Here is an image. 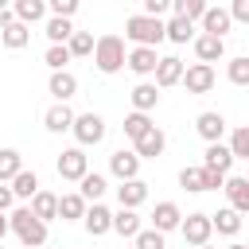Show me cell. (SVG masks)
Here are the masks:
<instances>
[{
  "mask_svg": "<svg viewBox=\"0 0 249 249\" xmlns=\"http://www.w3.org/2000/svg\"><path fill=\"white\" fill-rule=\"evenodd\" d=\"M31 214H35L39 222H51V218H58V195H51V191H39V195L31 198Z\"/></svg>",
  "mask_w": 249,
  "mask_h": 249,
  "instance_id": "4316f807",
  "label": "cell"
},
{
  "mask_svg": "<svg viewBox=\"0 0 249 249\" xmlns=\"http://www.w3.org/2000/svg\"><path fill=\"white\" fill-rule=\"evenodd\" d=\"M74 121H78V113H74L70 105H62V101H54V105L43 113L47 132H70V128H74Z\"/></svg>",
  "mask_w": 249,
  "mask_h": 249,
  "instance_id": "7c38bea8",
  "label": "cell"
},
{
  "mask_svg": "<svg viewBox=\"0 0 249 249\" xmlns=\"http://www.w3.org/2000/svg\"><path fill=\"white\" fill-rule=\"evenodd\" d=\"M179 187L183 191H202V163L198 167H183L179 171Z\"/></svg>",
  "mask_w": 249,
  "mask_h": 249,
  "instance_id": "ab89813d",
  "label": "cell"
},
{
  "mask_svg": "<svg viewBox=\"0 0 249 249\" xmlns=\"http://www.w3.org/2000/svg\"><path fill=\"white\" fill-rule=\"evenodd\" d=\"M202 167H210V171H218V175H230V167H233V152H230V144H206V152H202Z\"/></svg>",
  "mask_w": 249,
  "mask_h": 249,
  "instance_id": "2e32d148",
  "label": "cell"
},
{
  "mask_svg": "<svg viewBox=\"0 0 249 249\" xmlns=\"http://www.w3.org/2000/svg\"><path fill=\"white\" fill-rule=\"evenodd\" d=\"M70 132H74L78 148H93V144H101V140H105V132H109V128H105V117L89 109V113H78V121H74V128H70Z\"/></svg>",
  "mask_w": 249,
  "mask_h": 249,
  "instance_id": "277c9868",
  "label": "cell"
},
{
  "mask_svg": "<svg viewBox=\"0 0 249 249\" xmlns=\"http://www.w3.org/2000/svg\"><path fill=\"white\" fill-rule=\"evenodd\" d=\"M226 198H230V206L237 210V214H249V183H245V175H226Z\"/></svg>",
  "mask_w": 249,
  "mask_h": 249,
  "instance_id": "e0dca14e",
  "label": "cell"
},
{
  "mask_svg": "<svg viewBox=\"0 0 249 249\" xmlns=\"http://www.w3.org/2000/svg\"><path fill=\"white\" fill-rule=\"evenodd\" d=\"M230 152H233V160L249 163V124H241V128L230 132Z\"/></svg>",
  "mask_w": 249,
  "mask_h": 249,
  "instance_id": "74e56055",
  "label": "cell"
},
{
  "mask_svg": "<svg viewBox=\"0 0 249 249\" xmlns=\"http://www.w3.org/2000/svg\"><path fill=\"white\" fill-rule=\"evenodd\" d=\"M93 62H97L101 74H117V70H124V62H128L124 39H121V35H101L97 47H93Z\"/></svg>",
  "mask_w": 249,
  "mask_h": 249,
  "instance_id": "3957f363",
  "label": "cell"
},
{
  "mask_svg": "<svg viewBox=\"0 0 249 249\" xmlns=\"http://www.w3.org/2000/svg\"><path fill=\"white\" fill-rule=\"evenodd\" d=\"M12 23H16V12H12V8H0V35H4Z\"/></svg>",
  "mask_w": 249,
  "mask_h": 249,
  "instance_id": "7dc6e473",
  "label": "cell"
},
{
  "mask_svg": "<svg viewBox=\"0 0 249 249\" xmlns=\"http://www.w3.org/2000/svg\"><path fill=\"white\" fill-rule=\"evenodd\" d=\"M167 12H171V4H167V0H144V16L160 19V16H167Z\"/></svg>",
  "mask_w": 249,
  "mask_h": 249,
  "instance_id": "ee69618b",
  "label": "cell"
},
{
  "mask_svg": "<svg viewBox=\"0 0 249 249\" xmlns=\"http://www.w3.org/2000/svg\"><path fill=\"white\" fill-rule=\"evenodd\" d=\"M132 245H136V249H167V241H163L160 230H140V237H136Z\"/></svg>",
  "mask_w": 249,
  "mask_h": 249,
  "instance_id": "60d3db41",
  "label": "cell"
},
{
  "mask_svg": "<svg viewBox=\"0 0 249 249\" xmlns=\"http://www.w3.org/2000/svg\"><path fill=\"white\" fill-rule=\"evenodd\" d=\"M128 101H132V113H152L160 105V86L156 82H140V86H132Z\"/></svg>",
  "mask_w": 249,
  "mask_h": 249,
  "instance_id": "9a60e30c",
  "label": "cell"
},
{
  "mask_svg": "<svg viewBox=\"0 0 249 249\" xmlns=\"http://www.w3.org/2000/svg\"><path fill=\"white\" fill-rule=\"evenodd\" d=\"M86 210H89V202H86L78 191L58 195V218H62V222H82V218H86Z\"/></svg>",
  "mask_w": 249,
  "mask_h": 249,
  "instance_id": "44dd1931",
  "label": "cell"
},
{
  "mask_svg": "<svg viewBox=\"0 0 249 249\" xmlns=\"http://www.w3.org/2000/svg\"><path fill=\"white\" fill-rule=\"evenodd\" d=\"M109 171H113L121 183H128V179H140V156H136L132 148H117V152L109 156Z\"/></svg>",
  "mask_w": 249,
  "mask_h": 249,
  "instance_id": "ba28073f",
  "label": "cell"
},
{
  "mask_svg": "<svg viewBox=\"0 0 249 249\" xmlns=\"http://www.w3.org/2000/svg\"><path fill=\"white\" fill-rule=\"evenodd\" d=\"M39 191H43V187H39V175H35V171H27V167L12 179V195H16V198H27V202H31Z\"/></svg>",
  "mask_w": 249,
  "mask_h": 249,
  "instance_id": "d4e9b609",
  "label": "cell"
},
{
  "mask_svg": "<svg viewBox=\"0 0 249 249\" xmlns=\"http://www.w3.org/2000/svg\"><path fill=\"white\" fill-rule=\"evenodd\" d=\"M210 222H214V230H218L222 237H237V230H241V214H237L233 206H226V210L210 214Z\"/></svg>",
  "mask_w": 249,
  "mask_h": 249,
  "instance_id": "83f0119b",
  "label": "cell"
},
{
  "mask_svg": "<svg viewBox=\"0 0 249 249\" xmlns=\"http://www.w3.org/2000/svg\"><path fill=\"white\" fill-rule=\"evenodd\" d=\"M226 78H230L233 86H249V54L230 58V62H226Z\"/></svg>",
  "mask_w": 249,
  "mask_h": 249,
  "instance_id": "d590c367",
  "label": "cell"
},
{
  "mask_svg": "<svg viewBox=\"0 0 249 249\" xmlns=\"http://www.w3.org/2000/svg\"><path fill=\"white\" fill-rule=\"evenodd\" d=\"M160 58H163V54H156V47H132L124 66H128L132 74H140V78H148V74L156 78V66H160Z\"/></svg>",
  "mask_w": 249,
  "mask_h": 249,
  "instance_id": "30bf717a",
  "label": "cell"
},
{
  "mask_svg": "<svg viewBox=\"0 0 249 249\" xmlns=\"http://www.w3.org/2000/svg\"><path fill=\"white\" fill-rule=\"evenodd\" d=\"M0 47H4V39H0Z\"/></svg>",
  "mask_w": 249,
  "mask_h": 249,
  "instance_id": "f5cc1de1",
  "label": "cell"
},
{
  "mask_svg": "<svg viewBox=\"0 0 249 249\" xmlns=\"http://www.w3.org/2000/svg\"><path fill=\"white\" fill-rule=\"evenodd\" d=\"M195 132H198L206 144H222V136H226V117L214 113V109H206V113L195 117Z\"/></svg>",
  "mask_w": 249,
  "mask_h": 249,
  "instance_id": "9c48e42d",
  "label": "cell"
},
{
  "mask_svg": "<svg viewBox=\"0 0 249 249\" xmlns=\"http://www.w3.org/2000/svg\"><path fill=\"white\" fill-rule=\"evenodd\" d=\"M12 202H16V195H12V183H0V214H4Z\"/></svg>",
  "mask_w": 249,
  "mask_h": 249,
  "instance_id": "bcb514c9",
  "label": "cell"
},
{
  "mask_svg": "<svg viewBox=\"0 0 249 249\" xmlns=\"http://www.w3.org/2000/svg\"><path fill=\"white\" fill-rule=\"evenodd\" d=\"M222 187H226V175H218V171L202 167V191H222Z\"/></svg>",
  "mask_w": 249,
  "mask_h": 249,
  "instance_id": "7bdbcfd3",
  "label": "cell"
},
{
  "mask_svg": "<svg viewBox=\"0 0 249 249\" xmlns=\"http://www.w3.org/2000/svg\"><path fill=\"white\" fill-rule=\"evenodd\" d=\"M47 89L54 93V101H62V105H66V101H70V97L78 93V78H74L70 70H58V74H51Z\"/></svg>",
  "mask_w": 249,
  "mask_h": 249,
  "instance_id": "7402d4cb",
  "label": "cell"
},
{
  "mask_svg": "<svg viewBox=\"0 0 249 249\" xmlns=\"http://www.w3.org/2000/svg\"><path fill=\"white\" fill-rule=\"evenodd\" d=\"M206 8H210L206 0H171V12H175V16H183V19H191V23H195V19L202 23Z\"/></svg>",
  "mask_w": 249,
  "mask_h": 249,
  "instance_id": "d6a6232c",
  "label": "cell"
},
{
  "mask_svg": "<svg viewBox=\"0 0 249 249\" xmlns=\"http://www.w3.org/2000/svg\"><path fill=\"white\" fill-rule=\"evenodd\" d=\"M23 171V156L16 148H0V183H12Z\"/></svg>",
  "mask_w": 249,
  "mask_h": 249,
  "instance_id": "4dcf8cb0",
  "label": "cell"
},
{
  "mask_svg": "<svg viewBox=\"0 0 249 249\" xmlns=\"http://www.w3.org/2000/svg\"><path fill=\"white\" fill-rule=\"evenodd\" d=\"M54 171H58V179H66V183H82V179L89 175V156H86V148H66V152L58 156Z\"/></svg>",
  "mask_w": 249,
  "mask_h": 249,
  "instance_id": "5b68a950",
  "label": "cell"
},
{
  "mask_svg": "<svg viewBox=\"0 0 249 249\" xmlns=\"http://www.w3.org/2000/svg\"><path fill=\"white\" fill-rule=\"evenodd\" d=\"M66 47H70V54H74V58H86V54H93V47H97V39H93L89 31H74Z\"/></svg>",
  "mask_w": 249,
  "mask_h": 249,
  "instance_id": "8d00e7d4",
  "label": "cell"
},
{
  "mask_svg": "<svg viewBox=\"0 0 249 249\" xmlns=\"http://www.w3.org/2000/svg\"><path fill=\"white\" fill-rule=\"evenodd\" d=\"M183 74H187V62H183V58H175V54H163V58H160V66H156V86H160V89L179 86V82H183Z\"/></svg>",
  "mask_w": 249,
  "mask_h": 249,
  "instance_id": "8fae6325",
  "label": "cell"
},
{
  "mask_svg": "<svg viewBox=\"0 0 249 249\" xmlns=\"http://www.w3.org/2000/svg\"><path fill=\"white\" fill-rule=\"evenodd\" d=\"M230 16H233V23H249V0H233Z\"/></svg>",
  "mask_w": 249,
  "mask_h": 249,
  "instance_id": "f6af8a7d",
  "label": "cell"
},
{
  "mask_svg": "<svg viewBox=\"0 0 249 249\" xmlns=\"http://www.w3.org/2000/svg\"><path fill=\"white\" fill-rule=\"evenodd\" d=\"M202 249H210V245H202Z\"/></svg>",
  "mask_w": 249,
  "mask_h": 249,
  "instance_id": "816d5d0a",
  "label": "cell"
},
{
  "mask_svg": "<svg viewBox=\"0 0 249 249\" xmlns=\"http://www.w3.org/2000/svg\"><path fill=\"white\" fill-rule=\"evenodd\" d=\"M144 198H148V183H144V179H128V183L117 187V202H121L124 210H136Z\"/></svg>",
  "mask_w": 249,
  "mask_h": 249,
  "instance_id": "ffe728a7",
  "label": "cell"
},
{
  "mask_svg": "<svg viewBox=\"0 0 249 249\" xmlns=\"http://www.w3.org/2000/svg\"><path fill=\"white\" fill-rule=\"evenodd\" d=\"M105 191H109V183H105V175H97V171H89V175L78 183V195H82L89 206H93V202H101V195H105Z\"/></svg>",
  "mask_w": 249,
  "mask_h": 249,
  "instance_id": "484cf974",
  "label": "cell"
},
{
  "mask_svg": "<svg viewBox=\"0 0 249 249\" xmlns=\"http://www.w3.org/2000/svg\"><path fill=\"white\" fill-rule=\"evenodd\" d=\"M74 54H70V47H47V54H43V62L51 66V74H58V70H66V62H70Z\"/></svg>",
  "mask_w": 249,
  "mask_h": 249,
  "instance_id": "f35d334b",
  "label": "cell"
},
{
  "mask_svg": "<svg viewBox=\"0 0 249 249\" xmlns=\"http://www.w3.org/2000/svg\"><path fill=\"white\" fill-rule=\"evenodd\" d=\"M0 249H4V245H0Z\"/></svg>",
  "mask_w": 249,
  "mask_h": 249,
  "instance_id": "db71d44e",
  "label": "cell"
},
{
  "mask_svg": "<svg viewBox=\"0 0 249 249\" xmlns=\"http://www.w3.org/2000/svg\"><path fill=\"white\" fill-rule=\"evenodd\" d=\"M230 27H233L230 8H206V16H202V35H218V39H226Z\"/></svg>",
  "mask_w": 249,
  "mask_h": 249,
  "instance_id": "ac0fdd59",
  "label": "cell"
},
{
  "mask_svg": "<svg viewBox=\"0 0 249 249\" xmlns=\"http://www.w3.org/2000/svg\"><path fill=\"white\" fill-rule=\"evenodd\" d=\"M0 39H4V47H8V51H19V47H27V43H31V27L16 19V23H12V27H8Z\"/></svg>",
  "mask_w": 249,
  "mask_h": 249,
  "instance_id": "e575fe53",
  "label": "cell"
},
{
  "mask_svg": "<svg viewBox=\"0 0 249 249\" xmlns=\"http://www.w3.org/2000/svg\"><path fill=\"white\" fill-rule=\"evenodd\" d=\"M179 226H183V210H179L175 202H156V210H152V230L171 233V230H179Z\"/></svg>",
  "mask_w": 249,
  "mask_h": 249,
  "instance_id": "4fadbf2b",
  "label": "cell"
},
{
  "mask_svg": "<svg viewBox=\"0 0 249 249\" xmlns=\"http://www.w3.org/2000/svg\"><path fill=\"white\" fill-rule=\"evenodd\" d=\"M214 82H218V74H214V66H206V62H191V66H187V74H183L187 93H210V89H214Z\"/></svg>",
  "mask_w": 249,
  "mask_h": 249,
  "instance_id": "52a82bcc",
  "label": "cell"
},
{
  "mask_svg": "<svg viewBox=\"0 0 249 249\" xmlns=\"http://www.w3.org/2000/svg\"><path fill=\"white\" fill-rule=\"evenodd\" d=\"M179 233H183V241L187 245H195V249H202V245H210V233H214V222H210V214H187L183 218V226H179Z\"/></svg>",
  "mask_w": 249,
  "mask_h": 249,
  "instance_id": "8992f818",
  "label": "cell"
},
{
  "mask_svg": "<svg viewBox=\"0 0 249 249\" xmlns=\"http://www.w3.org/2000/svg\"><path fill=\"white\" fill-rule=\"evenodd\" d=\"M226 54V39H218V35H195V58L198 62H218Z\"/></svg>",
  "mask_w": 249,
  "mask_h": 249,
  "instance_id": "d6986e66",
  "label": "cell"
},
{
  "mask_svg": "<svg viewBox=\"0 0 249 249\" xmlns=\"http://www.w3.org/2000/svg\"><path fill=\"white\" fill-rule=\"evenodd\" d=\"M8 222H12V233H16L27 249H43V245H47V222H39V218L31 214V206L12 210Z\"/></svg>",
  "mask_w": 249,
  "mask_h": 249,
  "instance_id": "7a4b0ae2",
  "label": "cell"
},
{
  "mask_svg": "<svg viewBox=\"0 0 249 249\" xmlns=\"http://www.w3.org/2000/svg\"><path fill=\"white\" fill-rule=\"evenodd\" d=\"M245 183H249V175H245Z\"/></svg>",
  "mask_w": 249,
  "mask_h": 249,
  "instance_id": "f907efd6",
  "label": "cell"
},
{
  "mask_svg": "<svg viewBox=\"0 0 249 249\" xmlns=\"http://www.w3.org/2000/svg\"><path fill=\"white\" fill-rule=\"evenodd\" d=\"M121 128H124V136H128V140L136 144V140H140V136H148V132H152L156 124H152V117H148V113H128Z\"/></svg>",
  "mask_w": 249,
  "mask_h": 249,
  "instance_id": "f546056e",
  "label": "cell"
},
{
  "mask_svg": "<svg viewBox=\"0 0 249 249\" xmlns=\"http://www.w3.org/2000/svg\"><path fill=\"white\" fill-rule=\"evenodd\" d=\"M12 12H16V19H19V23H27V27H31V23H39V19H47V4H43V0H19Z\"/></svg>",
  "mask_w": 249,
  "mask_h": 249,
  "instance_id": "f1b7e54d",
  "label": "cell"
},
{
  "mask_svg": "<svg viewBox=\"0 0 249 249\" xmlns=\"http://www.w3.org/2000/svg\"><path fill=\"white\" fill-rule=\"evenodd\" d=\"M113 230H117L121 237H132V241H136V237H140V214H136V210H124V206L113 210Z\"/></svg>",
  "mask_w": 249,
  "mask_h": 249,
  "instance_id": "cb8c5ba5",
  "label": "cell"
},
{
  "mask_svg": "<svg viewBox=\"0 0 249 249\" xmlns=\"http://www.w3.org/2000/svg\"><path fill=\"white\" fill-rule=\"evenodd\" d=\"M8 230H12V222H8L4 214H0V245H4V233H8Z\"/></svg>",
  "mask_w": 249,
  "mask_h": 249,
  "instance_id": "c3c4849f",
  "label": "cell"
},
{
  "mask_svg": "<svg viewBox=\"0 0 249 249\" xmlns=\"http://www.w3.org/2000/svg\"><path fill=\"white\" fill-rule=\"evenodd\" d=\"M47 12H51V16H58V19H70V16L78 12V0H51V4H47Z\"/></svg>",
  "mask_w": 249,
  "mask_h": 249,
  "instance_id": "b9f144b4",
  "label": "cell"
},
{
  "mask_svg": "<svg viewBox=\"0 0 249 249\" xmlns=\"http://www.w3.org/2000/svg\"><path fill=\"white\" fill-rule=\"evenodd\" d=\"M163 148H167V136H163L160 128H152L148 136H140V140L132 144V152H136L140 160H156V156H163Z\"/></svg>",
  "mask_w": 249,
  "mask_h": 249,
  "instance_id": "603a6c76",
  "label": "cell"
},
{
  "mask_svg": "<svg viewBox=\"0 0 249 249\" xmlns=\"http://www.w3.org/2000/svg\"><path fill=\"white\" fill-rule=\"evenodd\" d=\"M43 31H47V39H51V47H66V43H70V35H74V27H70V19H58V16H51Z\"/></svg>",
  "mask_w": 249,
  "mask_h": 249,
  "instance_id": "1f68e13d",
  "label": "cell"
},
{
  "mask_svg": "<svg viewBox=\"0 0 249 249\" xmlns=\"http://www.w3.org/2000/svg\"><path fill=\"white\" fill-rule=\"evenodd\" d=\"M167 39L171 43H195V23L183 19V16H171L167 19Z\"/></svg>",
  "mask_w": 249,
  "mask_h": 249,
  "instance_id": "836d02e7",
  "label": "cell"
},
{
  "mask_svg": "<svg viewBox=\"0 0 249 249\" xmlns=\"http://www.w3.org/2000/svg\"><path fill=\"white\" fill-rule=\"evenodd\" d=\"M226 249H249V245H237V241H233V245H226Z\"/></svg>",
  "mask_w": 249,
  "mask_h": 249,
  "instance_id": "681fc988",
  "label": "cell"
},
{
  "mask_svg": "<svg viewBox=\"0 0 249 249\" xmlns=\"http://www.w3.org/2000/svg\"><path fill=\"white\" fill-rule=\"evenodd\" d=\"M124 39H132L136 47H160V43L167 39V23H163V19H152V16H144V12H136V16L124 19Z\"/></svg>",
  "mask_w": 249,
  "mask_h": 249,
  "instance_id": "6da1fadb",
  "label": "cell"
},
{
  "mask_svg": "<svg viewBox=\"0 0 249 249\" xmlns=\"http://www.w3.org/2000/svg\"><path fill=\"white\" fill-rule=\"evenodd\" d=\"M82 226H86V233H89V237H101V233H109V230H113V210H109V206H101V202H93V206L86 210Z\"/></svg>",
  "mask_w": 249,
  "mask_h": 249,
  "instance_id": "5bb4252c",
  "label": "cell"
}]
</instances>
